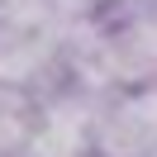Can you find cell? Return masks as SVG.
Wrapping results in <instances>:
<instances>
[{"mask_svg": "<svg viewBox=\"0 0 157 157\" xmlns=\"http://www.w3.org/2000/svg\"><path fill=\"white\" fill-rule=\"evenodd\" d=\"M38 95L29 90H14V86H0V157H19L24 143L33 138L38 128Z\"/></svg>", "mask_w": 157, "mask_h": 157, "instance_id": "2", "label": "cell"}, {"mask_svg": "<svg viewBox=\"0 0 157 157\" xmlns=\"http://www.w3.org/2000/svg\"><path fill=\"white\" fill-rule=\"evenodd\" d=\"M95 157H157V124L138 95L100 100L95 114Z\"/></svg>", "mask_w": 157, "mask_h": 157, "instance_id": "1", "label": "cell"}]
</instances>
